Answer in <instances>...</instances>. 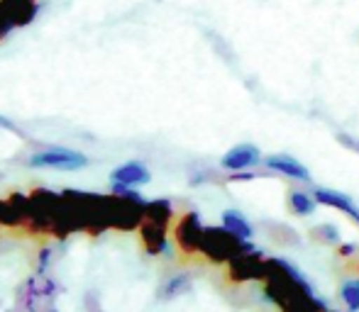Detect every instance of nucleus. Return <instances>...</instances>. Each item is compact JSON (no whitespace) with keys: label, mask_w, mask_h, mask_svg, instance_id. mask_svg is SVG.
Masks as SVG:
<instances>
[{"label":"nucleus","mask_w":359,"mask_h":312,"mask_svg":"<svg viewBox=\"0 0 359 312\" xmlns=\"http://www.w3.org/2000/svg\"><path fill=\"white\" fill-rule=\"evenodd\" d=\"M140 241H142V249L149 256H161L169 251V236H166V227H159V225L144 222L140 225Z\"/></svg>","instance_id":"obj_10"},{"label":"nucleus","mask_w":359,"mask_h":312,"mask_svg":"<svg viewBox=\"0 0 359 312\" xmlns=\"http://www.w3.org/2000/svg\"><path fill=\"white\" fill-rule=\"evenodd\" d=\"M222 229L230 232V234H235L237 239H242V241H247L252 234H255L252 225L247 222L237 210H225V213H222Z\"/></svg>","instance_id":"obj_14"},{"label":"nucleus","mask_w":359,"mask_h":312,"mask_svg":"<svg viewBox=\"0 0 359 312\" xmlns=\"http://www.w3.org/2000/svg\"><path fill=\"white\" fill-rule=\"evenodd\" d=\"M316 200H313V195L303 193V190H291L288 193V208H291L293 215H301V218H306V215H313L316 213Z\"/></svg>","instance_id":"obj_15"},{"label":"nucleus","mask_w":359,"mask_h":312,"mask_svg":"<svg viewBox=\"0 0 359 312\" xmlns=\"http://www.w3.org/2000/svg\"><path fill=\"white\" fill-rule=\"evenodd\" d=\"M313 239L323 241V244H337L340 241V229L335 227V225H318V227H313Z\"/></svg>","instance_id":"obj_18"},{"label":"nucleus","mask_w":359,"mask_h":312,"mask_svg":"<svg viewBox=\"0 0 359 312\" xmlns=\"http://www.w3.org/2000/svg\"><path fill=\"white\" fill-rule=\"evenodd\" d=\"M171 220H174V205L164 198H156V200H147L144 203V222L151 225H159V227L169 229Z\"/></svg>","instance_id":"obj_13"},{"label":"nucleus","mask_w":359,"mask_h":312,"mask_svg":"<svg viewBox=\"0 0 359 312\" xmlns=\"http://www.w3.org/2000/svg\"><path fill=\"white\" fill-rule=\"evenodd\" d=\"M113 183H120V185H128V188H135V185H144L149 183V169L140 161H130V164H123L113 171Z\"/></svg>","instance_id":"obj_12"},{"label":"nucleus","mask_w":359,"mask_h":312,"mask_svg":"<svg viewBox=\"0 0 359 312\" xmlns=\"http://www.w3.org/2000/svg\"><path fill=\"white\" fill-rule=\"evenodd\" d=\"M357 251V244H342L340 249H337V254L340 256H352Z\"/></svg>","instance_id":"obj_20"},{"label":"nucleus","mask_w":359,"mask_h":312,"mask_svg":"<svg viewBox=\"0 0 359 312\" xmlns=\"http://www.w3.org/2000/svg\"><path fill=\"white\" fill-rule=\"evenodd\" d=\"M266 169L274 171V173H281L286 178H293V180H311V173L303 164H298L293 156H286V154H274V156H266L264 159Z\"/></svg>","instance_id":"obj_11"},{"label":"nucleus","mask_w":359,"mask_h":312,"mask_svg":"<svg viewBox=\"0 0 359 312\" xmlns=\"http://www.w3.org/2000/svg\"><path fill=\"white\" fill-rule=\"evenodd\" d=\"M313 200H316L318 205H327V208L340 210V213H345L347 218L355 220L359 225V208L350 195L340 193V190H332V188H316L313 190Z\"/></svg>","instance_id":"obj_9"},{"label":"nucleus","mask_w":359,"mask_h":312,"mask_svg":"<svg viewBox=\"0 0 359 312\" xmlns=\"http://www.w3.org/2000/svg\"><path fill=\"white\" fill-rule=\"evenodd\" d=\"M325 312H337V310H325Z\"/></svg>","instance_id":"obj_23"},{"label":"nucleus","mask_w":359,"mask_h":312,"mask_svg":"<svg viewBox=\"0 0 359 312\" xmlns=\"http://www.w3.org/2000/svg\"><path fill=\"white\" fill-rule=\"evenodd\" d=\"M252 249L247 241L237 239L235 234L225 232L222 227H203L198 244V254H203L210 264H230L242 251Z\"/></svg>","instance_id":"obj_2"},{"label":"nucleus","mask_w":359,"mask_h":312,"mask_svg":"<svg viewBox=\"0 0 359 312\" xmlns=\"http://www.w3.org/2000/svg\"><path fill=\"white\" fill-rule=\"evenodd\" d=\"M49 259H52V249H49V246H44V249L39 251V259H37V274H47Z\"/></svg>","instance_id":"obj_19"},{"label":"nucleus","mask_w":359,"mask_h":312,"mask_svg":"<svg viewBox=\"0 0 359 312\" xmlns=\"http://www.w3.org/2000/svg\"><path fill=\"white\" fill-rule=\"evenodd\" d=\"M29 166L32 169H57V171H79L88 166V156L72 149H44L29 156Z\"/></svg>","instance_id":"obj_4"},{"label":"nucleus","mask_w":359,"mask_h":312,"mask_svg":"<svg viewBox=\"0 0 359 312\" xmlns=\"http://www.w3.org/2000/svg\"><path fill=\"white\" fill-rule=\"evenodd\" d=\"M201 234H203V222H201L198 213H184L179 222L174 225V241L181 249V254L186 256L198 254Z\"/></svg>","instance_id":"obj_6"},{"label":"nucleus","mask_w":359,"mask_h":312,"mask_svg":"<svg viewBox=\"0 0 359 312\" xmlns=\"http://www.w3.org/2000/svg\"><path fill=\"white\" fill-rule=\"evenodd\" d=\"M266 274V259L262 256V251L247 249L240 256L230 261L227 266V278L232 283H247V281H262Z\"/></svg>","instance_id":"obj_5"},{"label":"nucleus","mask_w":359,"mask_h":312,"mask_svg":"<svg viewBox=\"0 0 359 312\" xmlns=\"http://www.w3.org/2000/svg\"><path fill=\"white\" fill-rule=\"evenodd\" d=\"M54 298H57V285L47 278V274H34L32 278H27L20 293V303L27 312H57Z\"/></svg>","instance_id":"obj_3"},{"label":"nucleus","mask_w":359,"mask_h":312,"mask_svg":"<svg viewBox=\"0 0 359 312\" xmlns=\"http://www.w3.org/2000/svg\"><path fill=\"white\" fill-rule=\"evenodd\" d=\"M340 298L345 300V305L350 312H359V278H350L342 283Z\"/></svg>","instance_id":"obj_17"},{"label":"nucleus","mask_w":359,"mask_h":312,"mask_svg":"<svg viewBox=\"0 0 359 312\" xmlns=\"http://www.w3.org/2000/svg\"><path fill=\"white\" fill-rule=\"evenodd\" d=\"M144 203L147 200L135 188L113 183L108 195V222L110 229L118 232H137L144 220Z\"/></svg>","instance_id":"obj_1"},{"label":"nucleus","mask_w":359,"mask_h":312,"mask_svg":"<svg viewBox=\"0 0 359 312\" xmlns=\"http://www.w3.org/2000/svg\"><path fill=\"white\" fill-rule=\"evenodd\" d=\"M27 222V195L10 193L0 198V229H25Z\"/></svg>","instance_id":"obj_7"},{"label":"nucleus","mask_w":359,"mask_h":312,"mask_svg":"<svg viewBox=\"0 0 359 312\" xmlns=\"http://www.w3.org/2000/svg\"><path fill=\"white\" fill-rule=\"evenodd\" d=\"M252 178H257V176L250 173V171H240V173L230 176V180H252Z\"/></svg>","instance_id":"obj_21"},{"label":"nucleus","mask_w":359,"mask_h":312,"mask_svg":"<svg viewBox=\"0 0 359 312\" xmlns=\"http://www.w3.org/2000/svg\"><path fill=\"white\" fill-rule=\"evenodd\" d=\"M262 161V152L255 147V144H237V147H232L230 152L222 156L220 166L227 171H247L252 169V166H257Z\"/></svg>","instance_id":"obj_8"},{"label":"nucleus","mask_w":359,"mask_h":312,"mask_svg":"<svg viewBox=\"0 0 359 312\" xmlns=\"http://www.w3.org/2000/svg\"><path fill=\"white\" fill-rule=\"evenodd\" d=\"M189 290H191V276L179 274V276H174V278H169V283H166L164 290H161V298L171 300V298H176V295L189 293Z\"/></svg>","instance_id":"obj_16"},{"label":"nucleus","mask_w":359,"mask_h":312,"mask_svg":"<svg viewBox=\"0 0 359 312\" xmlns=\"http://www.w3.org/2000/svg\"><path fill=\"white\" fill-rule=\"evenodd\" d=\"M0 125H3V127H8V129H15V125L8 122V120H0Z\"/></svg>","instance_id":"obj_22"}]
</instances>
